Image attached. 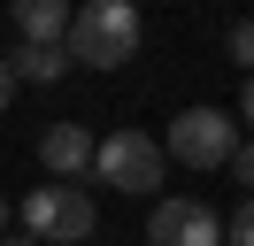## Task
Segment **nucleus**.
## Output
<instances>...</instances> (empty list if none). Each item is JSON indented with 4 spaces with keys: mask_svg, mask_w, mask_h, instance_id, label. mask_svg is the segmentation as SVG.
Instances as JSON below:
<instances>
[{
    "mask_svg": "<svg viewBox=\"0 0 254 246\" xmlns=\"http://www.w3.org/2000/svg\"><path fill=\"white\" fill-rule=\"evenodd\" d=\"M146 23L131 0H85V8H69V62H85V69H124L131 54H139Z\"/></svg>",
    "mask_w": 254,
    "mask_h": 246,
    "instance_id": "nucleus-1",
    "label": "nucleus"
},
{
    "mask_svg": "<svg viewBox=\"0 0 254 246\" xmlns=\"http://www.w3.org/2000/svg\"><path fill=\"white\" fill-rule=\"evenodd\" d=\"M93 192L85 184H39V192H23V239L39 246H85L93 239Z\"/></svg>",
    "mask_w": 254,
    "mask_h": 246,
    "instance_id": "nucleus-2",
    "label": "nucleus"
},
{
    "mask_svg": "<svg viewBox=\"0 0 254 246\" xmlns=\"http://www.w3.org/2000/svg\"><path fill=\"white\" fill-rule=\"evenodd\" d=\"M162 154L185 169H231L239 154V116H223V108H185V116L170 123V138H162Z\"/></svg>",
    "mask_w": 254,
    "mask_h": 246,
    "instance_id": "nucleus-3",
    "label": "nucleus"
},
{
    "mask_svg": "<svg viewBox=\"0 0 254 246\" xmlns=\"http://www.w3.org/2000/svg\"><path fill=\"white\" fill-rule=\"evenodd\" d=\"M162 169H170V154H162V138H146V131H116V138L93 146V177L116 184V192H154Z\"/></svg>",
    "mask_w": 254,
    "mask_h": 246,
    "instance_id": "nucleus-4",
    "label": "nucleus"
},
{
    "mask_svg": "<svg viewBox=\"0 0 254 246\" xmlns=\"http://www.w3.org/2000/svg\"><path fill=\"white\" fill-rule=\"evenodd\" d=\"M146 246H223V215L208 200H154Z\"/></svg>",
    "mask_w": 254,
    "mask_h": 246,
    "instance_id": "nucleus-5",
    "label": "nucleus"
},
{
    "mask_svg": "<svg viewBox=\"0 0 254 246\" xmlns=\"http://www.w3.org/2000/svg\"><path fill=\"white\" fill-rule=\"evenodd\" d=\"M93 146H100V138L85 131V123H47V131H39V162H47V177H54V184L93 177Z\"/></svg>",
    "mask_w": 254,
    "mask_h": 246,
    "instance_id": "nucleus-6",
    "label": "nucleus"
},
{
    "mask_svg": "<svg viewBox=\"0 0 254 246\" xmlns=\"http://www.w3.org/2000/svg\"><path fill=\"white\" fill-rule=\"evenodd\" d=\"M16 46H69V8L62 0H16Z\"/></svg>",
    "mask_w": 254,
    "mask_h": 246,
    "instance_id": "nucleus-7",
    "label": "nucleus"
},
{
    "mask_svg": "<svg viewBox=\"0 0 254 246\" xmlns=\"http://www.w3.org/2000/svg\"><path fill=\"white\" fill-rule=\"evenodd\" d=\"M8 69H16V85H54L69 69V46H8Z\"/></svg>",
    "mask_w": 254,
    "mask_h": 246,
    "instance_id": "nucleus-8",
    "label": "nucleus"
},
{
    "mask_svg": "<svg viewBox=\"0 0 254 246\" xmlns=\"http://www.w3.org/2000/svg\"><path fill=\"white\" fill-rule=\"evenodd\" d=\"M223 246H254V200H239V208L223 215Z\"/></svg>",
    "mask_w": 254,
    "mask_h": 246,
    "instance_id": "nucleus-9",
    "label": "nucleus"
},
{
    "mask_svg": "<svg viewBox=\"0 0 254 246\" xmlns=\"http://www.w3.org/2000/svg\"><path fill=\"white\" fill-rule=\"evenodd\" d=\"M223 46H231V62L254 77V23H231V39H223Z\"/></svg>",
    "mask_w": 254,
    "mask_h": 246,
    "instance_id": "nucleus-10",
    "label": "nucleus"
},
{
    "mask_svg": "<svg viewBox=\"0 0 254 246\" xmlns=\"http://www.w3.org/2000/svg\"><path fill=\"white\" fill-rule=\"evenodd\" d=\"M231 177H239V184H247V200H254V138H247V146H239V154H231Z\"/></svg>",
    "mask_w": 254,
    "mask_h": 246,
    "instance_id": "nucleus-11",
    "label": "nucleus"
},
{
    "mask_svg": "<svg viewBox=\"0 0 254 246\" xmlns=\"http://www.w3.org/2000/svg\"><path fill=\"white\" fill-rule=\"evenodd\" d=\"M16 100V69H8V54H0V108Z\"/></svg>",
    "mask_w": 254,
    "mask_h": 246,
    "instance_id": "nucleus-12",
    "label": "nucleus"
},
{
    "mask_svg": "<svg viewBox=\"0 0 254 246\" xmlns=\"http://www.w3.org/2000/svg\"><path fill=\"white\" fill-rule=\"evenodd\" d=\"M239 123H254V77H247V92H239Z\"/></svg>",
    "mask_w": 254,
    "mask_h": 246,
    "instance_id": "nucleus-13",
    "label": "nucleus"
},
{
    "mask_svg": "<svg viewBox=\"0 0 254 246\" xmlns=\"http://www.w3.org/2000/svg\"><path fill=\"white\" fill-rule=\"evenodd\" d=\"M0 246H39V239H23V231H8V239H0Z\"/></svg>",
    "mask_w": 254,
    "mask_h": 246,
    "instance_id": "nucleus-14",
    "label": "nucleus"
},
{
    "mask_svg": "<svg viewBox=\"0 0 254 246\" xmlns=\"http://www.w3.org/2000/svg\"><path fill=\"white\" fill-rule=\"evenodd\" d=\"M0 239H8V200H0Z\"/></svg>",
    "mask_w": 254,
    "mask_h": 246,
    "instance_id": "nucleus-15",
    "label": "nucleus"
}]
</instances>
